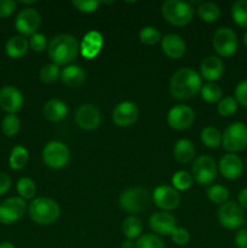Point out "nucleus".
Here are the masks:
<instances>
[{
	"instance_id": "5701e85b",
	"label": "nucleus",
	"mask_w": 247,
	"mask_h": 248,
	"mask_svg": "<svg viewBox=\"0 0 247 248\" xmlns=\"http://www.w3.org/2000/svg\"><path fill=\"white\" fill-rule=\"evenodd\" d=\"M61 80L65 86L70 89H77L82 86L86 81V73L80 65L69 64L61 72Z\"/></svg>"
},
{
	"instance_id": "473e14b6",
	"label": "nucleus",
	"mask_w": 247,
	"mask_h": 248,
	"mask_svg": "<svg viewBox=\"0 0 247 248\" xmlns=\"http://www.w3.org/2000/svg\"><path fill=\"white\" fill-rule=\"evenodd\" d=\"M16 189L19 194V198H22L23 200H31L35 196L36 193L35 183L28 177H23V178L18 179L16 184Z\"/></svg>"
},
{
	"instance_id": "20e7f679",
	"label": "nucleus",
	"mask_w": 247,
	"mask_h": 248,
	"mask_svg": "<svg viewBox=\"0 0 247 248\" xmlns=\"http://www.w3.org/2000/svg\"><path fill=\"white\" fill-rule=\"evenodd\" d=\"M161 14L172 26L185 27L193 19L194 7L190 2L182 0H167L162 4Z\"/></svg>"
},
{
	"instance_id": "b1692460",
	"label": "nucleus",
	"mask_w": 247,
	"mask_h": 248,
	"mask_svg": "<svg viewBox=\"0 0 247 248\" xmlns=\"http://www.w3.org/2000/svg\"><path fill=\"white\" fill-rule=\"evenodd\" d=\"M44 116L51 123H60L64 120L68 114V107L58 98H51L45 103L43 109Z\"/></svg>"
},
{
	"instance_id": "4468645a",
	"label": "nucleus",
	"mask_w": 247,
	"mask_h": 248,
	"mask_svg": "<svg viewBox=\"0 0 247 248\" xmlns=\"http://www.w3.org/2000/svg\"><path fill=\"white\" fill-rule=\"evenodd\" d=\"M153 200L157 207L169 212L178 207L181 203V195L173 186H159L153 193Z\"/></svg>"
},
{
	"instance_id": "2f4dec72",
	"label": "nucleus",
	"mask_w": 247,
	"mask_h": 248,
	"mask_svg": "<svg viewBox=\"0 0 247 248\" xmlns=\"http://www.w3.org/2000/svg\"><path fill=\"white\" fill-rule=\"evenodd\" d=\"M2 133L7 137H14L21 130V121L16 114H7L1 123Z\"/></svg>"
},
{
	"instance_id": "39448f33",
	"label": "nucleus",
	"mask_w": 247,
	"mask_h": 248,
	"mask_svg": "<svg viewBox=\"0 0 247 248\" xmlns=\"http://www.w3.org/2000/svg\"><path fill=\"white\" fill-rule=\"evenodd\" d=\"M150 202L149 191L143 188H131L121 193L119 203L128 213H139L148 208Z\"/></svg>"
},
{
	"instance_id": "7ed1b4c3",
	"label": "nucleus",
	"mask_w": 247,
	"mask_h": 248,
	"mask_svg": "<svg viewBox=\"0 0 247 248\" xmlns=\"http://www.w3.org/2000/svg\"><path fill=\"white\" fill-rule=\"evenodd\" d=\"M29 216L39 225H50L60 218L61 208L55 200L48 198H36L29 205Z\"/></svg>"
},
{
	"instance_id": "c03bdc74",
	"label": "nucleus",
	"mask_w": 247,
	"mask_h": 248,
	"mask_svg": "<svg viewBox=\"0 0 247 248\" xmlns=\"http://www.w3.org/2000/svg\"><path fill=\"white\" fill-rule=\"evenodd\" d=\"M235 99L237 101V103L247 108V79L240 82L235 89Z\"/></svg>"
},
{
	"instance_id": "6ab92c4d",
	"label": "nucleus",
	"mask_w": 247,
	"mask_h": 248,
	"mask_svg": "<svg viewBox=\"0 0 247 248\" xmlns=\"http://www.w3.org/2000/svg\"><path fill=\"white\" fill-rule=\"evenodd\" d=\"M218 167H219L220 174L229 181H235V179L240 178L242 172H244L242 160L237 155L232 154V153L223 155L220 157Z\"/></svg>"
},
{
	"instance_id": "de8ad7c7",
	"label": "nucleus",
	"mask_w": 247,
	"mask_h": 248,
	"mask_svg": "<svg viewBox=\"0 0 247 248\" xmlns=\"http://www.w3.org/2000/svg\"><path fill=\"white\" fill-rule=\"evenodd\" d=\"M11 188V178L4 172H0V196L6 194Z\"/></svg>"
},
{
	"instance_id": "9d476101",
	"label": "nucleus",
	"mask_w": 247,
	"mask_h": 248,
	"mask_svg": "<svg viewBox=\"0 0 247 248\" xmlns=\"http://www.w3.org/2000/svg\"><path fill=\"white\" fill-rule=\"evenodd\" d=\"M218 222L225 229H237L245 223L244 208L234 201H227L218 210Z\"/></svg>"
},
{
	"instance_id": "a211bd4d",
	"label": "nucleus",
	"mask_w": 247,
	"mask_h": 248,
	"mask_svg": "<svg viewBox=\"0 0 247 248\" xmlns=\"http://www.w3.org/2000/svg\"><path fill=\"white\" fill-rule=\"evenodd\" d=\"M149 227L159 235H171L177 228L176 217L166 211L155 212L150 216Z\"/></svg>"
},
{
	"instance_id": "37998d69",
	"label": "nucleus",
	"mask_w": 247,
	"mask_h": 248,
	"mask_svg": "<svg viewBox=\"0 0 247 248\" xmlns=\"http://www.w3.org/2000/svg\"><path fill=\"white\" fill-rule=\"evenodd\" d=\"M29 46H31V48H33L35 52H41V51H44L46 48V38L44 34L41 33H35L33 34V35L31 36V39H29Z\"/></svg>"
},
{
	"instance_id": "603ef678",
	"label": "nucleus",
	"mask_w": 247,
	"mask_h": 248,
	"mask_svg": "<svg viewBox=\"0 0 247 248\" xmlns=\"http://www.w3.org/2000/svg\"><path fill=\"white\" fill-rule=\"evenodd\" d=\"M244 44H245V46L247 47V31L244 34Z\"/></svg>"
},
{
	"instance_id": "8fccbe9b",
	"label": "nucleus",
	"mask_w": 247,
	"mask_h": 248,
	"mask_svg": "<svg viewBox=\"0 0 247 248\" xmlns=\"http://www.w3.org/2000/svg\"><path fill=\"white\" fill-rule=\"evenodd\" d=\"M121 248H136V244L132 240H126L121 244Z\"/></svg>"
},
{
	"instance_id": "4be33fe9",
	"label": "nucleus",
	"mask_w": 247,
	"mask_h": 248,
	"mask_svg": "<svg viewBox=\"0 0 247 248\" xmlns=\"http://www.w3.org/2000/svg\"><path fill=\"white\" fill-rule=\"evenodd\" d=\"M102 46H103V36H102V34L96 31H89L82 39L80 51H81V55L85 58L92 60V58L97 57V55L101 52Z\"/></svg>"
},
{
	"instance_id": "a19ab883",
	"label": "nucleus",
	"mask_w": 247,
	"mask_h": 248,
	"mask_svg": "<svg viewBox=\"0 0 247 248\" xmlns=\"http://www.w3.org/2000/svg\"><path fill=\"white\" fill-rule=\"evenodd\" d=\"M72 5L80 12L91 14L98 9L101 2L97 1V0H75V1H72Z\"/></svg>"
},
{
	"instance_id": "ddd939ff",
	"label": "nucleus",
	"mask_w": 247,
	"mask_h": 248,
	"mask_svg": "<svg viewBox=\"0 0 247 248\" xmlns=\"http://www.w3.org/2000/svg\"><path fill=\"white\" fill-rule=\"evenodd\" d=\"M195 119V113L193 109L184 104H179V106L173 107L170 109L167 113V124L170 127L174 128V130H186L190 127Z\"/></svg>"
},
{
	"instance_id": "bb28decb",
	"label": "nucleus",
	"mask_w": 247,
	"mask_h": 248,
	"mask_svg": "<svg viewBox=\"0 0 247 248\" xmlns=\"http://www.w3.org/2000/svg\"><path fill=\"white\" fill-rule=\"evenodd\" d=\"M121 230H123V234L127 237V240L138 239L140 237L143 230L142 220L135 216H130L123 222Z\"/></svg>"
},
{
	"instance_id": "a18cd8bd",
	"label": "nucleus",
	"mask_w": 247,
	"mask_h": 248,
	"mask_svg": "<svg viewBox=\"0 0 247 248\" xmlns=\"http://www.w3.org/2000/svg\"><path fill=\"white\" fill-rule=\"evenodd\" d=\"M17 2L14 0H0V18L10 17L16 11Z\"/></svg>"
},
{
	"instance_id": "6e6552de",
	"label": "nucleus",
	"mask_w": 247,
	"mask_h": 248,
	"mask_svg": "<svg viewBox=\"0 0 247 248\" xmlns=\"http://www.w3.org/2000/svg\"><path fill=\"white\" fill-rule=\"evenodd\" d=\"M70 152L67 145L58 140L48 142L43 149V160L50 169L61 170L69 162Z\"/></svg>"
},
{
	"instance_id": "79ce46f5",
	"label": "nucleus",
	"mask_w": 247,
	"mask_h": 248,
	"mask_svg": "<svg viewBox=\"0 0 247 248\" xmlns=\"http://www.w3.org/2000/svg\"><path fill=\"white\" fill-rule=\"evenodd\" d=\"M172 241L177 246H185L190 241V234L184 228H176L174 232L171 234Z\"/></svg>"
},
{
	"instance_id": "f3484780",
	"label": "nucleus",
	"mask_w": 247,
	"mask_h": 248,
	"mask_svg": "<svg viewBox=\"0 0 247 248\" xmlns=\"http://www.w3.org/2000/svg\"><path fill=\"white\" fill-rule=\"evenodd\" d=\"M75 121L77 126L84 130H96L101 124V113L92 104H82L75 113Z\"/></svg>"
},
{
	"instance_id": "423d86ee",
	"label": "nucleus",
	"mask_w": 247,
	"mask_h": 248,
	"mask_svg": "<svg viewBox=\"0 0 247 248\" xmlns=\"http://www.w3.org/2000/svg\"><path fill=\"white\" fill-rule=\"evenodd\" d=\"M222 144L232 154L246 149L247 126L242 123H234L228 126L222 135Z\"/></svg>"
},
{
	"instance_id": "3c124183",
	"label": "nucleus",
	"mask_w": 247,
	"mask_h": 248,
	"mask_svg": "<svg viewBox=\"0 0 247 248\" xmlns=\"http://www.w3.org/2000/svg\"><path fill=\"white\" fill-rule=\"evenodd\" d=\"M0 248H15V246L11 242H2V244H0Z\"/></svg>"
},
{
	"instance_id": "f704fd0d",
	"label": "nucleus",
	"mask_w": 247,
	"mask_h": 248,
	"mask_svg": "<svg viewBox=\"0 0 247 248\" xmlns=\"http://www.w3.org/2000/svg\"><path fill=\"white\" fill-rule=\"evenodd\" d=\"M237 107H239V103L235 99V97L227 96L223 97L217 104V111L220 116H224V118H228V116H232L236 113Z\"/></svg>"
},
{
	"instance_id": "f8f14e48",
	"label": "nucleus",
	"mask_w": 247,
	"mask_h": 248,
	"mask_svg": "<svg viewBox=\"0 0 247 248\" xmlns=\"http://www.w3.org/2000/svg\"><path fill=\"white\" fill-rule=\"evenodd\" d=\"M26 202L22 198H9L0 203V223L14 224L26 213Z\"/></svg>"
},
{
	"instance_id": "49530a36",
	"label": "nucleus",
	"mask_w": 247,
	"mask_h": 248,
	"mask_svg": "<svg viewBox=\"0 0 247 248\" xmlns=\"http://www.w3.org/2000/svg\"><path fill=\"white\" fill-rule=\"evenodd\" d=\"M234 242L236 248H247V229L237 230Z\"/></svg>"
},
{
	"instance_id": "dca6fc26",
	"label": "nucleus",
	"mask_w": 247,
	"mask_h": 248,
	"mask_svg": "<svg viewBox=\"0 0 247 248\" xmlns=\"http://www.w3.org/2000/svg\"><path fill=\"white\" fill-rule=\"evenodd\" d=\"M22 92L15 86H5L0 90V108L7 114H16L23 107Z\"/></svg>"
},
{
	"instance_id": "58836bf2",
	"label": "nucleus",
	"mask_w": 247,
	"mask_h": 248,
	"mask_svg": "<svg viewBox=\"0 0 247 248\" xmlns=\"http://www.w3.org/2000/svg\"><path fill=\"white\" fill-rule=\"evenodd\" d=\"M138 36H139V40L145 45H155V44L161 40V33L155 27L152 26L144 27V28L140 29Z\"/></svg>"
},
{
	"instance_id": "0eeeda50",
	"label": "nucleus",
	"mask_w": 247,
	"mask_h": 248,
	"mask_svg": "<svg viewBox=\"0 0 247 248\" xmlns=\"http://www.w3.org/2000/svg\"><path fill=\"white\" fill-rule=\"evenodd\" d=\"M217 164L208 155L196 157L191 166V177L200 186H210L217 177Z\"/></svg>"
},
{
	"instance_id": "c9c22d12",
	"label": "nucleus",
	"mask_w": 247,
	"mask_h": 248,
	"mask_svg": "<svg viewBox=\"0 0 247 248\" xmlns=\"http://www.w3.org/2000/svg\"><path fill=\"white\" fill-rule=\"evenodd\" d=\"M39 77H40V80L44 82V84H48V85L55 84L58 79H61L60 67L53 64V63L45 64L40 69Z\"/></svg>"
},
{
	"instance_id": "ea45409f",
	"label": "nucleus",
	"mask_w": 247,
	"mask_h": 248,
	"mask_svg": "<svg viewBox=\"0 0 247 248\" xmlns=\"http://www.w3.org/2000/svg\"><path fill=\"white\" fill-rule=\"evenodd\" d=\"M136 248H165V244L157 235L144 234L138 237Z\"/></svg>"
},
{
	"instance_id": "7c9ffc66",
	"label": "nucleus",
	"mask_w": 247,
	"mask_h": 248,
	"mask_svg": "<svg viewBox=\"0 0 247 248\" xmlns=\"http://www.w3.org/2000/svg\"><path fill=\"white\" fill-rule=\"evenodd\" d=\"M232 16L237 26L247 28V0H237L232 4Z\"/></svg>"
},
{
	"instance_id": "aec40b11",
	"label": "nucleus",
	"mask_w": 247,
	"mask_h": 248,
	"mask_svg": "<svg viewBox=\"0 0 247 248\" xmlns=\"http://www.w3.org/2000/svg\"><path fill=\"white\" fill-rule=\"evenodd\" d=\"M162 51L167 57L172 60H178L182 58L185 53L186 45L185 41L178 34H167L161 39Z\"/></svg>"
},
{
	"instance_id": "c756f323",
	"label": "nucleus",
	"mask_w": 247,
	"mask_h": 248,
	"mask_svg": "<svg viewBox=\"0 0 247 248\" xmlns=\"http://www.w3.org/2000/svg\"><path fill=\"white\" fill-rule=\"evenodd\" d=\"M201 142L206 145L207 148H218L222 143V133L219 132V130H217L213 126H207V127L203 128L201 131Z\"/></svg>"
},
{
	"instance_id": "4c0bfd02",
	"label": "nucleus",
	"mask_w": 247,
	"mask_h": 248,
	"mask_svg": "<svg viewBox=\"0 0 247 248\" xmlns=\"http://www.w3.org/2000/svg\"><path fill=\"white\" fill-rule=\"evenodd\" d=\"M193 177L186 171H178L172 177V186L177 191L188 190L193 186Z\"/></svg>"
},
{
	"instance_id": "f257e3e1",
	"label": "nucleus",
	"mask_w": 247,
	"mask_h": 248,
	"mask_svg": "<svg viewBox=\"0 0 247 248\" xmlns=\"http://www.w3.org/2000/svg\"><path fill=\"white\" fill-rule=\"evenodd\" d=\"M202 89L201 75L191 68H182L170 80V92L177 99L195 97Z\"/></svg>"
},
{
	"instance_id": "9b49d317",
	"label": "nucleus",
	"mask_w": 247,
	"mask_h": 248,
	"mask_svg": "<svg viewBox=\"0 0 247 248\" xmlns=\"http://www.w3.org/2000/svg\"><path fill=\"white\" fill-rule=\"evenodd\" d=\"M41 23V17L38 10L33 7H26L22 9L17 14L16 19H15V27L17 31L22 34V36H31L33 34L38 33V29Z\"/></svg>"
},
{
	"instance_id": "864d4df0",
	"label": "nucleus",
	"mask_w": 247,
	"mask_h": 248,
	"mask_svg": "<svg viewBox=\"0 0 247 248\" xmlns=\"http://www.w3.org/2000/svg\"><path fill=\"white\" fill-rule=\"evenodd\" d=\"M246 165H247V161H246Z\"/></svg>"
},
{
	"instance_id": "cd10ccee",
	"label": "nucleus",
	"mask_w": 247,
	"mask_h": 248,
	"mask_svg": "<svg viewBox=\"0 0 247 248\" xmlns=\"http://www.w3.org/2000/svg\"><path fill=\"white\" fill-rule=\"evenodd\" d=\"M29 160V153L28 150L26 149L22 145H16L14 149L11 150V154H10L9 157V164L10 167L12 170H22L26 167V165L28 164Z\"/></svg>"
},
{
	"instance_id": "1a4fd4ad",
	"label": "nucleus",
	"mask_w": 247,
	"mask_h": 248,
	"mask_svg": "<svg viewBox=\"0 0 247 248\" xmlns=\"http://www.w3.org/2000/svg\"><path fill=\"white\" fill-rule=\"evenodd\" d=\"M212 45L220 57H232L239 45L236 33L228 27L218 28L213 34Z\"/></svg>"
},
{
	"instance_id": "72a5a7b5",
	"label": "nucleus",
	"mask_w": 247,
	"mask_h": 248,
	"mask_svg": "<svg viewBox=\"0 0 247 248\" xmlns=\"http://www.w3.org/2000/svg\"><path fill=\"white\" fill-rule=\"evenodd\" d=\"M206 194H207L208 200L212 201L213 203H217V205H223L229 199V190L220 184L211 186L206 191Z\"/></svg>"
},
{
	"instance_id": "c85d7f7f",
	"label": "nucleus",
	"mask_w": 247,
	"mask_h": 248,
	"mask_svg": "<svg viewBox=\"0 0 247 248\" xmlns=\"http://www.w3.org/2000/svg\"><path fill=\"white\" fill-rule=\"evenodd\" d=\"M196 12H198V16L203 22H207V23L216 22L220 16L219 6L217 4H215V2L211 1L201 2L198 9H196Z\"/></svg>"
},
{
	"instance_id": "5fc2aeb1",
	"label": "nucleus",
	"mask_w": 247,
	"mask_h": 248,
	"mask_svg": "<svg viewBox=\"0 0 247 248\" xmlns=\"http://www.w3.org/2000/svg\"><path fill=\"white\" fill-rule=\"evenodd\" d=\"M246 224H247V222H246Z\"/></svg>"
},
{
	"instance_id": "2eb2a0df",
	"label": "nucleus",
	"mask_w": 247,
	"mask_h": 248,
	"mask_svg": "<svg viewBox=\"0 0 247 248\" xmlns=\"http://www.w3.org/2000/svg\"><path fill=\"white\" fill-rule=\"evenodd\" d=\"M139 116V109L133 102H121L114 108L113 121L120 127H128L137 121Z\"/></svg>"
},
{
	"instance_id": "393cba45",
	"label": "nucleus",
	"mask_w": 247,
	"mask_h": 248,
	"mask_svg": "<svg viewBox=\"0 0 247 248\" xmlns=\"http://www.w3.org/2000/svg\"><path fill=\"white\" fill-rule=\"evenodd\" d=\"M29 47V43L24 36L22 35H15L7 40L6 45H5V51L9 57L17 60V58L23 57L27 53Z\"/></svg>"
},
{
	"instance_id": "e433bc0d",
	"label": "nucleus",
	"mask_w": 247,
	"mask_h": 248,
	"mask_svg": "<svg viewBox=\"0 0 247 248\" xmlns=\"http://www.w3.org/2000/svg\"><path fill=\"white\" fill-rule=\"evenodd\" d=\"M201 97L207 103H217L222 99V90L217 84L208 82L201 89Z\"/></svg>"
},
{
	"instance_id": "a878e982",
	"label": "nucleus",
	"mask_w": 247,
	"mask_h": 248,
	"mask_svg": "<svg viewBox=\"0 0 247 248\" xmlns=\"http://www.w3.org/2000/svg\"><path fill=\"white\" fill-rule=\"evenodd\" d=\"M174 157L181 164H188L195 156V148L189 140H179L174 144Z\"/></svg>"
},
{
	"instance_id": "f03ea898",
	"label": "nucleus",
	"mask_w": 247,
	"mask_h": 248,
	"mask_svg": "<svg viewBox=\"0 0 247 248\" xmlns=\"http://www.w3.org/2000/svg\"><path fill=\"white\" fill-rule=\"evenodd\" d=\"M79 44L77 39L69 34H60L52 38L47 45V52L51 61L56 65H65L77 58L79 53Z\"/></svg>"
},
{
	"instance_id": "09e8293b",
	"label": "nucleus",
	"mask_w": 247,
	"mask_h": 248,
	"mask_svg": "<svg viewBox=\"0 0 247 248\" xmlns=\"http://www.w3.org/2000/svg\"><path fill=\"white\" fill-rule=\"evenodd\" d=\"M239 205L247 210V188L242 189L239 194Z\"/></svg>"
},
{
	"instance_id": "412c9836",
	"label": "nucleus",
	"mask_w": 247,
	"mask_h": 248,
	"mask_svg": "<svg viewBox=\"0 0 247 248\" xmlns=\"http://www.w3.org/2000/svg\"><path fill=\"white\" fill-rule=\"evenodd\" d=\"M224 72V63L219 57L216 56H208L203 58L200 65L201 77L206 79L207 81L213 82L216 80L220 79Z\"/></svg>"
}]
</instances>
